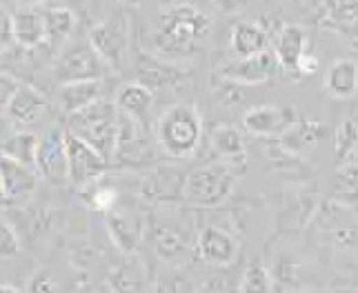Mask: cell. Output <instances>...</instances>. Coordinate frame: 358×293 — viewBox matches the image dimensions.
Returning a JSON list of instances; mask_svg holds the SVG:
<instances>
[{
  "mask_svg": "<svg viewBox=\"0 0 358 293\" xmlns=\"http://www.w3.org/2000/svg\"><path fill=\"white\" fill-rule=\"evenodd\" d=\"M20 253V236L7 218L0 216V260L16 258Z\"/></svg>",
  "mask_w": 358,
  "mask_h": 293,
  "instance_id": "obj_40",
  "label": "cell"
},
{
  "mask_svg": "<svg viewBox=\"0 0 358 293\" xmlns=\"http://www.w3.org/2000/svg\"><path fill=\"white\" fill-rule=\"evenodd\" d=\"M27 3H45V0H27Z\"/></svg>",
  "mask_w": 358,
  "mask_h": 293,
  "instance_id": "obj_49",
  "label": "cell"
},
{
  "mask_svg": "<svg viewBox=\"0 0 358 293\" xmlns=\"http://www.w3.org/2000/svg\"><path fill=\"white\" fill-rule=\"evenodd\" d=\"M325 93L336 100H350L358 93V63L354 58H336L325 71Z\"/></svg>",
  "mask_w": 358,
  "mask_h": 293,
  "instance_id": "obj_23",
  "label": "cell"
},
{
  "mask_svg": "<svg viewBox=\"0 0 358 293\" xmlns=\"http://www.w3.org/2000/svg\"><path fill=\"white\" fill-rule=\"evenodd\" d=\"M36 151H38V136L31 131H16L0 142V156L22 165H36Z\"/></svg>",
  "mask_w": 358,
  "mask_h": 293,
  "instance_id": "obj_31",
  "label": "cell"
},
{
  "mask_svg": "<svg viewBox=\"0 0 358 293\" xmlns=\"http://www.w3.org/2000/svg\"><path fill=\"white\" fill-rule=\"evenodd\" d=\"M310 38L307 31L299 24H282L274 36V56L278 60V67L294 71L299 69L303 56L310 52Z\"/></svg>",
  "mask_w": 358,
  "mask_h": 293,
  "instance_id": "obj_20",
  "label": "cell"
},
{
  "mask_svg": "<svg viewBox=\"0 0 358 293\" xmlns=\"http://www.w3.org/2000/svg\"><path fill=\"white\" fill-rule=\"evenodd\" d=\"M325 136H327V127L323 122L296 118L292 125L282 131V136L276 142L287 156H303L323 142Z\"/></svg>",
  "mask_w": 358,
  "mask_h": 293,
  "instance_id": "obj_19",
  "label": "cell"
},
{
  "mask_svg": "<svg viewBox=\"0 0 358 293\" xmlns=\"http://www.w3.org/2000/svg\"><path fill=\"white\" fill-rule=\"evenodd\" d=\"M65 146L69 163V182H73V185L87 187L92 182H98L109 171V160H105L92 144L76 138L69 131H65Z\"/></svg>",
  "mask_w": 358,
  "mask_h": 293,
  "instance_id": "obj_11",
  "label": "cell"
},
{
  "mask_svg": "<svg viewBox=\"0 0 358 293\" xmlns=\"http://www.w3.org/2000/svg\"><path fill=\"white\" fill-rule=\"evenodd\" d=\"M76 138L92 144L105 160L112 163L118 136V112L114 100H98L92 107L67 118V129Z\"/></svg>",
  "mask_w": 358,
  "mask_h": 293,
  "instance_id": "obj_5",
  "label": "cell"
},
{
  "mask_svg": "<svg viewBox=\"0 0 358 293\" xmlns=\"http://www.w3.org/2000/svg\"><path fill=\"white\" fill-rule=\"evenodd\" d=\"M338 293H358V291H352V289H341Z\"/></svg>",
  "mask_w": 358,
  "mask_h": 293,
  "instance_id": "obj_48",
  "label": "cell"
},
{
  "mask_svg": "<svg viewBox=\"0 0 358 293\" xmlns=\"http://www.w3.org/2000/svg\"><path fill=\"white\" fill-rule=\"evenodd\" d=\"M109 73V65L98 56L92 43H76L73 47L65 49L63 56L58 58L54 76L58 84L67 82H83V80H103Z\"/></svg>",
  "mask_w": 358,
  "mask_h": 293,
  "instance_id": "obj_8",
  "label": "cell"
},
{
  "mask_svg": "<svg viewBox=\"0 0 358 293\" xmlns=\"http://www.w3.org/2000/svg\"><path fill=\"white\" fill-rule=\"evenodd\" d=\"M269 31L258 22H236L231 29V52L238 58L267 52Z\"/></svg>",
  "mask_w": 358,
  "mask_h": 293,
  "instance_id": "obj_27",
  "label": "cell"
},
{
  "mask_svg": "<svg viewBox=\"0 0 358 293\" xmlns=\"http://www.w3.org/2000/svg\"><path fill=\"white\" fill-rule=\"evenodd\" d=\"M73 289H67L65 278L60 276L56 269L43 266L38 271H34V276L27 283V293H71Z\"/></svg>",
  "mask_w": 358,
  "mask_h": 293,
  "instance_id": "obj_37",
  "label": "cell"
},
{
  "mask_svg": "<svg viewBox=\"0 0 358 293\" xmlns=\"http://www.w3.org/2000/svg\"><path fill=\"white\" fill-rule=\"evenodd\" d=\"M241 276L231 266H220L212 276L205 278V283L196 293H241Z\"/></svg>",
  "mask_w": 358,
  "mask_h": 293,
  "instance_id": "obj_34",
  "label": "cell"
},
{
  "mask_svg": "<svg viewBox=\"0 0 358 293\" xmlns=\"http://www.w3.org/2000/svg\"><path fill=\"white\" fill-rule=\"evenodd\" d=\"M11 29H14V43L24 49H36L47 43L45 14L34 9H22L11 16Z\"/></svg>",
  "mask_w": 358,
  "mask_h": 293,
  "instance_id": "obj_26",
  "label": "cell"
},
{
  "mask_svg": "<svg viewBox=\"0 0 358 293\" xmlns=\"http://www.w3.org/2000/svg\"><path fill=\"white\" fill-rule=\"evenodd\" d=\"M320 24L358 40V0H334L320 18Z\"/></svg>",
  "mask_w": 358,
  "mask_h": 293,
  "instance_id": "obj_30",
  "label": "cell"
},
{
  "mask_svg": "<svg viewBox=\"0 0 358 293\" xmlns=\"http://www.w3.org/2000/svg\"><path fill=\"white\" fill-rule=\"evenodd\" d=\"M0 204H7V200H5V193H3V187H0Z\"/></svg>",
  "mask_w": 358,
  "mask_h": 293,
  "instance_id": "obj_47",
  "label": "cell"
},
{
  "mask_svg": "<svg viewBox=\"0 0 358 293\" xmlns=\"http://www.w3.org/2000/svg\"><path fill=\"white\" fill-rule=\"evenodd\" d=\"M114 105H116L118 114L147 122L152 107H154V91H150L145 84L134 80V82H127V84H122V87H118V91L114 96Z\"/></svg>",
  "mask_w": 358,
  "mask_h": 293,
  "instance_id": "obj_25",
  "label": "cell"
},
{
  "mask_svg": "<svg viewBox=\"0 0 358 293\" xmlns=\"http://www.w3.org/2000/svg\"><path fill=\"white\" fill-rule=\"evenodd\" d=\"M278 60L274 52H261L247 58H236L231 63L223 65L218 71L220 80H227L241 87H258V84H267L276 78L278 73Z\"/></svg>",
  "mask_w": 358,
  "mask_h": 293,
  "instance_id": "obj_10",
  "label": "cell"
},
{
  "mask_svg": "<svg viewBox=\"0 0 358 293\" xmlns=\"http://www.w3.org/2000/svg\"><path fill=\"white\" fill-rule=\"evenodd\" d=\"M214 5L220 11H225V14H236V11H241L250 5V0H214Z\"/></svg>",
  "mask_w": 358,
  "mask_h": 293,
  "instance_id": "obj_44",
  "label": "cell"
},
{
  "mask_svg": "<svg viewBox=\"0 0 358 293\" xmlns=\"http://www.w3.org/2000/svg\"><path fill=\"white\" fill-rule=\"evenodd\" d=\"M14 45V29H11V14L0 5V54Z\"/></svg>",
  "mask_w": 358,
  "mask_h": 293,
  "instance_id": "obj_41",
  "label": "cell"
},
{
  "mask_svg": "<svg viewBox=\"0 0 358 293\" xmlns=\"http://www.w3.org/2000/svg\"><path fill=\"white\" fill-rule=\"evenodd\" d=\"M187 174L178 165H158L143 176L138 191L145 202L156 206H174L182 202Z\"/></svg>",
  "mask_w": 358,
  "mask_h": 293,
  "instance_id": "obj_9",
  "label": "cell"
},
{
  "mask_svg": "<svg viewBox=\"0 0 358 293\" xmlns=\"http://www.w3.org/2000/svg\"><path fill=\"white\" fill-rule=\"evenodd\" d=\"M134 76H136V82L145 84L150 91H158V89L176 87V84H180L189 73L156 54L141 52L134 60Z\"/></svg>",
  "mask_w": 358,
  "mask_h": 293,
  "instance_id": "obj_15",
  "label": "cell"
},
{
  "mask_svg": "<svg viewBox=\"0 0 358 293\" xmlns=\"http://www.w3.org/2000/svg\"><path fill=\"white\" fill-rule=\"evenodd\" d=\"M296 120L294 112L278 105H256L250 107L243 116L245 131L261 140H278L292 122Z\"/></svg>",
  "mask_w": 358,
  "mask_h": 293,
  "instance_id": "obj_16",
  "label": "cell"
},
{
  "mask_svg": "<svg viewBox=\"0 0 358 293\" xmlns=\"http://www.w3.org/2000/svg\"><path fill=\"white\" fill-rule=\"evenodd\" d=\"M238 180V167L229 163H207L187 174L182 191V204L194 209H216L234 193Z\"/></svg>",
  "mask_w": 358,
  "mask_h": 293,
  "instance_id": "obj_3",
  "label": "cell"
},
{
  "mask_svg": "<svg viewBox=\"0 0 358 293\" xmlns=\"http://www.w3.org/2000/svg\"><path fill=\"white\" fill-rule=\"evenodd\" d=\"M212 31V18L192 5H174L160 11L154 45L165 54L187 56Z\"/></svg>",
  "mask_w": 358,
  "mask_h": 293,
  "instance_id": "obj_1",
  "label": "cell"
},
{
  "mask_svg": "<svg viewBox=\"0 0 358 293\" xmlns=\"http://www.w3.org/2000/svg\"><path fill=\"white\" fill-rule=\"evenodd\" d=\"M329 200L358 206V160L341 163L329 178Z\"/></svg>",
  "mask_w": 358,
  "mask_h": 293,
  "instance_id": "obj_28",
  "label": "cell"
},
{
  "mask_svg": "<svg viewBox=\"0 0 358 293\" xmlns=\"http://www.w3.org/2000/svg\"><path fill=\"white\" fill-rule=\"evenodd\" d=\"M156 293H192L189 276L178 266H169L156 280Z\"/></svg>",
  "mask_w": 358,
  "mask_h": 293,
  "instance_id": "obj_39",
  "label": "cell"
},
{
  "mask_svg": "<svg viewBox=\"0 0 358 293\" xmlns=\"http://www.w3.org/2000/svg\"><path fill=\"white\" fill-rule=\"evenodd\" d=\"M36 171L38 176L49 180L52 185H65L69 180V163L65 146V129L52 127L38 138V151H36Z\"/></svg>",
  "mask_w": 358,
  "mask_h": 293,
  "instance_id": "obj_12",
  "label": "cell"
},
{
  "mask_svg": "<svg viewBox=\"0 0 358 293\" xmlns=\"http://www.w3.org/2000/svg\"><path fill=\"white\" fill-rule=\"evenodd\" d=\"M71 293H114L107 283H78Z\"/></svg>",
  "mask_w": 358,
  "mask_h": 293,
  "instance_id": "obj_43",
  "label": "cell"
},
{
  "mask_svg": "<svg viewBox=\"0 0 358 293\" xmlns=\"http://www.w3.org/2000/svg\"><path fill=\"white\" fill-rule=\"evenodd\" d=\"M105 283L114 293H145L147 289V264L138 253L125 255L112 271L107 273Z\"/></svg>",
  "mask_w": 358,
  "mask_h": 293,
  "instance_id": "obj_22",
  "label": "cell"
},
{
  "mask_svg": "<svg viewBox=\"0 0 358 293\" xmlns=\"http://www.w3.org/2000/svg\"><path fill=\"white\" fill-rule=\"evenodd\" d=\"M118 3H125V5H141L143 0H118Z\"/></svg>",
  "mask_w": 358,
  "mask_h": 293,
  "instance_id": "obj_46",
  "label": "cell"
},
{
  "mask_svg": "<svg viewBox=\"0 0 358 293\" xmlns=\"http://www.w3.org/2000/svg\"><path fill=\"white\" fill-rule=\"evenodd\" d=\"M203 142V116L189 103L167 107L156 122V144L174 160L192 158Z\"/></svg>",
  "mask_w": 358,
  "mask_h": 293,
  "instance_id": "obj_2",
  "label": "cell"
},
{
  "mask_svg": "<svg viewBox=\"0 0 358 293\" xmlns=\"http://www.w3.org/2000/svg\"><path fill=\"white\" fill-rule=\"evenodd\" d=\"M269 273H271V280L278 283L280 287H296L303 283V264L287 253L276 255Z\"/></svg>",
  "mask_w": 358,
  "mask_h": 293,
  "instance_id": "obj_36",
  "label": "cell"
},
{
  "mask_svg": "<svg viewBox=\"0 0 358 293\" xmlns=\"http://www.w3.org/2000/svg\"><path fill=\"white\" fill-rule=\"evenodd\" d=\"M145 227H147L145 218L138 216L136 211H131V209L122 211L116 206V209L105 213L107 236L122 255L138 253L141 244L145 242Z\"/></svg>",
  "mask_w": 358,
  "mask_h": 293,
  "instance_id": "obj_14",
  "label": "cell"
},
{
  "mask_svg": "<svg viewBox=\"0 0 358 293\" xmlns=\"http://www.w3.org/2000/svg\"><path fill=\"white\" fill-rule=\"evenodd\" d=\"M0 293H20L16 287H11V285H0Z\"/></svg>",
  "mask_w": 358,
  "mask_h": 293,
  "instance_id": "obj_45",
  "label": "cell"
},
{
  "mask_svg": "<svg viewBox=\"0 0 358 293\" xmlns=\"http://www.w3.org/2000/svg\"><path fill=\"white\" fill-rule=\"evenodd\" d=\"M36 185H38V171H36V167L0 156V187H3L7 204L24 202L36 191Z\"/></svg>",
  "mask_w": 358,
  "mask_h": 293,
  "instance_id": "obj_18",
  "label": "cell"
},
{
  "mask_svg": "<svg viewBox=\"0 0 358 293\" xmlns=\"http://www.w3.org/2000/svg\"><path fill=\"white\" fill-rule=\"evenodd\" d=\"M199 231H194L192 223L178 216H152L145 227V242L150 244L154 255L169 266H178L189 258L196 249Z\"/></svg>",
  "mask_w": 358,
  "mask_h": 293,
  "instance_id": "obj_4",
  "label": "cell"
},
{
  "mask_svg": "<svg viewBox=\"0 0 358 293\" xmlns=\"http://www.w3.org/2000/svg\"><path fill=\"white\" fill-rule=\"evenodd\" d=\"M334 144H336L338 165L354 160V156H358V112L350 114L338 125L336 136H334Z\"/></svg>",
  "mask_w": 358,
  "mask_h": 293,
  "instance_id": "obj_33",
  "label": "cell"
},
{
  "mask_svg": "<svg viewBox=\"0 0 358 293\" xmlns=\"http://www.w3.org/2000/svg\"><path fill=\"white\" fill-rule=\"evenodd\" d=\"M196 253L205 264L231 266L238 258V242L227 229L218 225H205L196 238Z\"/></svg>",
  "mask_w": 358,
  "mask_h": 293,
  "instance_id": "obj_17",
  "label": "cell"
},
{
  "mask_svg": "<svg viewBox=\"0 0 358 293\" xmlns=\"http://www.w3.org/2000/svg\"><path fill=\"white\" fill-rule=\"evenodd\" d=\"M18 80L16 78H11L9 73H3L0 71V112L9 105V100H11V96L16 93V89H18Z\"/></svg>",
  "mask_w": 358,
  "mask_h": 293,
  "instance_id": "obj_42",
  "label": "cell"
},
{
  "mask_svg": "<svg viewBox=\"0 0 358 293\" xmlns=\"http://www.w3.org/2000/svg\"><path fill=\"white\" fill-rule=\"evenodd\" d=\"M314 236L338 253H352L358 249V213L354 206L341 204L336 200L318 202L312 218Z\"/></svg>",
  "mask_w": 358,
  "mask_h": 293,
  "instance_id": "obj_6",
  "label": "cell"
},
{
  "mask_svg": "<svg viewBox=\"0 0 358 293\" xmlns=\"http://www.w3.org/2000/svg\"><path fill=\"white\" fill-rule=\"evenodd\" d=\"M271 285L274 280L263 262H252L241 276V293H271Z\"/></svg>",
  "mask_w": 358,
  "mask_h": 293,
  "instance_id": "obj_38",
  "label": "cell"
},
{
  "mask_svg": "<svg viewBox=\"0 0 358 293\" xmlns=\"http://www.w3.org/2000/svg\"><path fill=\"white\" fill-rule=\"evenodd\" d=\"M45 29L49 45H63L76 29V14L67 7H54L45 11Z\"/></svg>",
  "mask_w": 358,
  "mask_h": 293,
  "instance_id": "obj_32",
  "label": "cell"
},
{
  "mask_svg": "<svg viewBox=\"0 0 358 293\" xmlns=\"http://www.w3.org/2000/svg\"><path fill=\"white\" fill-rule=\"evenodd\" d=\"M92 47L109 67H118L127 54L129 45V20L125 16H114L90 31Z\"/></svg>",
  "mask_w": 358,
  "mask_h": 293,
  "instance_id": "obj_13",
  "label": "cell"
},
{
  "mask_svg": "<svg viewBox=\"0 0 358 293\" xmlns=\"http://www.w3.org/2000/svg\"><path fill=\"white\" fill-rule=\"evenodd\" d=\"M83 200L92 211L109 213L118 206V191L114 187H105V185H98V182H92V185L83 187Z\"/></svg>",
  "mask_w": 358,
  "mask_h": 293,
  "instance_id": "obj_35",
  "label": "cell"
},
{
  "mask_svg": "<svg viewBox=\"0 0 358 293\" xmlns=\"http://www.w3.org/2000/svg\"><path fill=\"white\" fill-rule=\"evenodd\" d=\"M154 158L156 149L150 138L147 122L118 114V136L112 163L122 169H143L150 167Z\"/></svg>",
  "mask_w": 358,
  "mask_h": 293,
  "instance_id": "obj_7",
  "label": "cell"
},
{
  "mask_svg": "<svg viewBox=\"0 0 358 293\" xmlns=\"http://www.w3.org/2000/svg\"><path fill=\"white\" fill-rule=\"evenodd\" d=\"M212 146L220 156V160L238 167L247 158V144L243 133L234 125H218L212 131Z\"/></svg>",
  "mask_w": 358,
  "mask_h": 293,
  "instance_id": "obj_29",
  "label": "cell"
},
{
  "mask_svg": "<svg viewBox=\"0 0 358 293\" xmlns=\"http://www.w3.org/2000/svg\"><path fill=\"white\" fill-rule=\"evenodd\" d=\"M45 112H47V96L31 87V84H18L16 93L11 96L9 105L5 107L7 118L20 127L38 122L45 116Z\"/></svg>",
  "mask_w": 358,
  "mask_h": 293,
  "instance_id": "obj_21",
  "label": "cell"
},
{
  "mask_svg": "<svg viewBox=\"0 0 358 293\" xmlns=\"http://www.w3.org/2000/svg\"><path fill=\"white\" fill-rule=\"evenodd\" d=\"M103 98V80H83V82H67L58 84V105L60 109L73 116L83 109L92 107Z\"/></svg>",
  "mask_w": 358,
  "mask_h": 293,
  "instance_id": "obj_24",
  "label": "cell"
}]
</instances>
